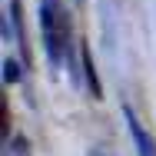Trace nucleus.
I'll use <instances>...</instances> for the list:
<instances>
[{"label": "nucleus", "mask_w": 156, "mask_h": 156, "mask_svg": "<svg viewBox=\"0 0 156 156\" xmlns=\"http://www.w3.org/2000/svg\"><path fill=\"white\" fill-rule=\"evenodd\" d=\"M123 116H126V129H129V136H133V143H136V153H140V156H156L153 136L143 129V123L133 116V110H129V106H123Z\"/></svg>", "instance_id": "obj_2"}, {"label": "nucleus", "mask_w": 156, "mask_h": 156, "mask_svg": "<svg viewBox=\"0 0 156 156\" xmlns=\"http://www.w3.org/2000/svg\"><path fill=\"white\" fill-rule=\"evenodd\" d=\"M7 156H27V140H13V146L7 150Z\"/></svg>", "instance_id": "obj_6"}, {"label": "nucleus", "mask_w": 156, "mask_h": 156, "mask_svg": "<svg viewBox=\"0 0 156 156\" xmlns=\"http://www.w3.org/2000/svg\"><path fill=\"white\" fill-rule=\"evenodd\" d=\"M80 60H83V80H87V90L93 100H103V87H100V76H96V66H93V57H90V47L80 40Z\"/></svg>", "instance_id": "obj_4"}, {"label": "nucleus", "mask_w": 156, "mask_h": 156, "mask_svg": "<svg viewBox=\"0 0 156 156\" xmlns=\"http://www.w3.org/2000/svg\"><path fill=\"white\" fill-rule=\"evenodd\" d=\"M40 33H43V50L53 73L63 66V57L70 53V17L60 0H40Z\"/></svg>", "instance_id": "obj_1"}, {"label": "nucleus", "mask_w": 156, "mask_h": 156, "mask_svg": "<svg viewBox=\"0 0 156 156\" xmlns=\"http://www.w3.org/2000/svg\"><path fill=\"white\" fill-rule=\"evenodd\" d=\"M7 20L17 37V50H20V63L30 70V53H27V37H23V17H20V0H7Z\"/></svg>", "instance_id": "obj_3"}, {"label": "nucleus", "mask_w": 156, "mask_h": 156, "mask_svg": "<svg viewBox=\"0 0 156 156\" xmlns=\"http://www.w3.org/2000/svg\"><path fill=\"white\" fill-rule=\"evenodd\" d=\"M3 80H7V83H17V80H20V63L13 60V57L3 60Z\"/></svg>", "instance_id": "obj_5"}, {"label": "nucleus", "mask_w": 156, "mask_h": 156, "mask_svg": "<svg viewBox=\"0 0 156 156\" xmlns=\"http://www.w3.org/2000/svg\"><path fill=\"white\" fill-rule=\"evenodd\" d=\"M76 3H83V0H76Z\"/></svg>", "instance_id": "obj_7"}]
</instances>
